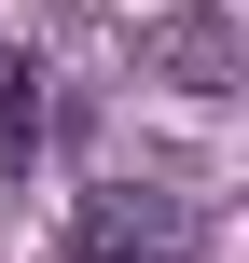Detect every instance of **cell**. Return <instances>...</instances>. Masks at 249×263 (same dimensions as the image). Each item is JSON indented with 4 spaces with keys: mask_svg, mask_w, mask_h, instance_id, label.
<instances>
[{
    "mask_svg": "<svg viewBox=\"0 0 249 263\" xmlns=\"http://www.w3.org/2000/svg\"><path fill=\"white\" fill-rule=\"evenodd\" d=\"M69 250H83V263H194V194H166V180H111V194H83Z\"/></svg>",
    "mask_w": 249,
    "mask_h": 263,
    "instance_id": "6da1fadb",
    "label": "cell"
},
{
    "mask_svg": "<svg viewBox=\"0 0 249 263\" xmlns=\"http://www.w3.org/2000/svg\"><path fill=\"white\" fill-rule=\"evenodd\" d=\"M28 153H42V69L0 55V180H28Z\"/></svg>",
    "mask_w": 249,
    "mask_h": 263,
    "instance_id": "7a4b0ae2",
    "label": "cell"
}]
</instances>
